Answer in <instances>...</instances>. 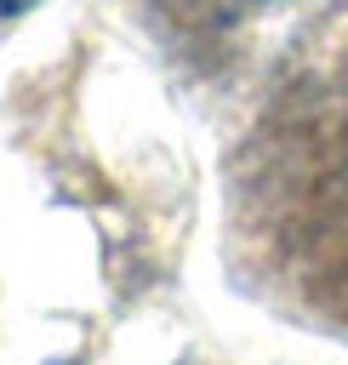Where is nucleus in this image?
Masks as SVG:
<instances>
[{
    "mask_svg": "<svg viewBox=\"0 0 348 365\" xmlns=\"http://www.w3.org/2000/svg\"><path fill=\"white\" fill-rule=\"evenodd\" d=\"M29 6H34V0H0V17H23Z\"/></svg>",
    "mask_w": 348,
    "mask_h": 365,
    "instance_id": "obj_1",
    "label": "nucleus"
}]
</instances>
